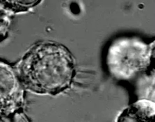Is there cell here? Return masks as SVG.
Listing matches in <instances>:
<instances>
[{"label": "cell", "instance_id": "6da1fadb", "mask_svg": "<svg viewBox=\"0 0 155 122\" xmlns=\"http://www.w3.org/2000/svg\"><path fill=\"white\" fill-rule=\"evenodd\" d=\"M154 103L149 101L142 100L127 108L118 119V121L150 122L155 114Z\"/></svg>", "mask_w": 155, "mask_h": 122}]
</instances>
